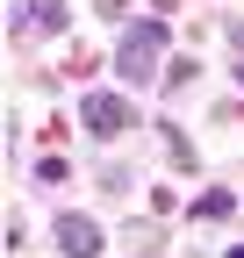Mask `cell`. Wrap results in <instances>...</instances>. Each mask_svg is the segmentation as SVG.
Returning a JSON list of instances; mask_svg holds the SVG:
<instances>
[{
	"label": "cell",
	"mask_w": 244,
	"mask_h": 258,
	"mask_svg": "<svg viewBox=\"0 0 244 258\" xmlns=\"http://www.w3.org/2000/svg\"><path fill=\"white\" fill-rule=\"evenodd\" d=\"M57 244H65L72 258H94V251H101V230H94L86 215H57Z\"/></svg>",
	"instance_id": "3"
},
{
	"label": "cell",
	"mask_w": 244,
	"mask_h": 258,
	"mask_svg": "<svg viewBox=\"0 0 244 258\" xmlns=\"http://www.w3.org/2000/svg\"><path fill=\"white\" fill-rule=\"evenodd\" d=\"M79 115H86V129H94V137H122V129H137V115H130V101H122V93H86Z\"/></svg>",
	"instance_id": "2"
},
{
	"label": "cell",
	"mask_w": 244,
	"mask_h": 258,
	"mask_svg": "<svg viewBox=\"0 0 244 258\" xmlns=\"http://www.w3.org/2000/svg\"><path fill=\"white\" fill-rule=\"evenodd\" d=\"M158 50H165V22H137L130 29V36H122V79H130V86H144V79H158V72H151V64H158Z\"/></svg>",
	"instance_id": "1"
},
{
	"label": "cell",
	"mask_w": 244,
	"mask_h": 258,
	"mask_svg": "<svg viewBox=\"0 0 244 258\" xmlns=\"http://www.w3.org/2000/svg\"><path fill=\"white\" fill-rule=\"evenodd\" d=\"M223 258H244V244H230V251H223Z\"/></svg>",
	"instance_id": "6"
},
{
	"label": "cell",
	"mask_w": 244,
	"mask_h": 258,
	"mask_svg": "<svg viewBox=\"0 0 244 258\" xmlns=\"http://www.w3.org/2000/svg\"><path fill=\"white\" fill-rule=\"evenodd\" d=\"M22 29H65V0H29V8H22Z\"/></svg>",
	"instance_id": "4"
},
{
	"label": "cell",
	"mask_w": 244,
	"mask_h": 258,
	"mask_svg": "<svg viewBox=\"0 0 244 258\" xmlns=\"http://www.w3.org/2000/svg\"><path fill=\"white\" fill-rule=\"evenodd\" d=\"M230 50H237V72H244V29H230Z\"/></svg>",
	"instance_id": "5"
}]
</instances>
